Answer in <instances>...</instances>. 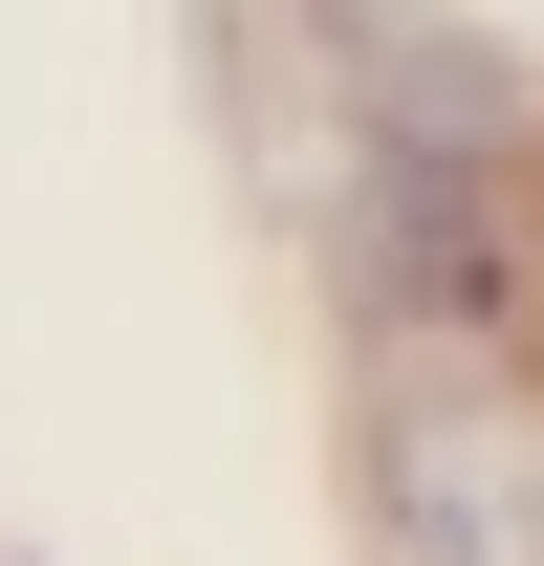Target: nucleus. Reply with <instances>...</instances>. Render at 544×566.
Segmentation results:
<instances>
[{
    "label": "nucleus",
    "instance_id": "f03ea898",
    "mask_svg": "<svg viewBox=\"0 0 544 566\" xmlns=\"http://www.w3.org/2000/svg\"><path fill=\"white\" fill-rule=\"evenodd\" d=\"M348 132H370V153H479V175H523V66H501L479 22H348Z\"/></svg>",
    "mask_w": 544,
    "mask_h": 566
},
{
    "label": "nucleus",
    "instance_id": "f257e3e1",
    "mask_svg": "<svg viewBox=\"0 0 544 566\" xmlns=\"http://www.w3.org/2000/svg\"><path fill=\"white\" fill-rule=\"evenodd\" d=\"M370 523H393V566H544V392L414 370L370 415Z\"/></svg>",
    "mask_w": 544,
    "mask_h": 566
}]
</instances>
